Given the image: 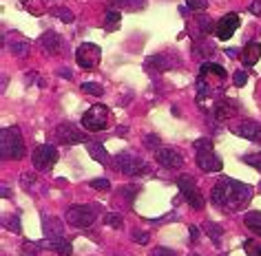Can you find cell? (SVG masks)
<instances>
[{
  "label": "cell",
  "mask_w": 261,
  "mask_h": 256,
  "mask_svg": "<svg viewBox=\"0 0 261 256\" xmlns=\"http://www.w3.org/2000/svg\"><path fill=\"white\" fill-rule=\"evenodd\" d=\"M210 199L213 205L219 210H228V212H237V210L246 208L252 199V188L246 186L241 181L228 179V177H221V179L213 186L210 190Z\"/></svg>",
  "instance_id": "obj_1"
},
{
  "label": "cell",
  "mask_w": 261,
  "mask_h": 256,
  "mask_svg": "<svg viewBox=\"0 0 261 256\" xmlns=\"http://www.w3.org/2000/svg\"><path fill=\"white\" fill-rule=\"evenodd\" d=\"M0 155L3 159H22L25 157V142L16 126L0 131Z\"/></svg>",
  "instance_id": "obj_2"
},
{
  "label": "cell",
  "mask_w": 261,
  "mask_h": 256,
  "mask_svg": "<svg viewBox=\"0 0 261 256\" xmlns=\"http://www.w3.org/2000/svg\"><path fill=\"white\" fill-rule=\"evenodd\" d=\"M177 186H180V192L182 197L186 199V203L191 205L193 210H202L204 205H206V199H204V194L199 192L195 179H193L191 175H182L180 179H177Z\"/></svg>",
  "instance_id": "obj_3"
},
{
  "label": "cell",
  "mask_w": 261,
  "mask_h": 256,
  "mask_svg": "<svg viewBox=\"0 0 261 256\" xmlns=\"http://www.w3.org/2000/svg\"><path fill=\"white\" fill-rule=\"evenodd\" d=\"M109 117H111L109 108L104 104H96L82 115V128H86L91 133H100L109 126Z\"/></svg>",
  "instance_id": "obj_4"
},
{
  "label": "cell",
  "mask_w": 261,
  "mask_h": 256,
  "mask_svg": "<svg viewBox=\"0 0 261 256\" xmlns=\"http://www.w3.org/2000/svg\"><path fill=\"white\" fill-rule=\"evenodd\" d=\"M96 216H98V208H93V205H71L66 210V223L84 230V227L96 223Z\"/></svg>",
  "instance_id": "obj_5"
},
{
  "label": "cell",
  "mask_w": 261,
  "mask_h": 256,
  "mask_svg": "<svg viewBox=\"0 0 261 256\" xmlns=\"http://www.w3.org/2000/svg\"><path fill=\"white\" fill-rule=\"evenodd\" d=\"M100 60H102V51H100L98 44H93V42H82L80 47H77V51H75V62H77V66H80V69H84V71L96 69V66L100 64Z\"/></svg>",
  "instance_id": "obj_6"
},
{
  "label": "cell",
  "mask_w": 261,
  "mask_h": 256,
  "mask_svg": "<svg viewBox=\"0 0 261 256\" xmlns=\"http://www.w3.org/2000/svg\"><path fill=\"white\" fill-rule=\"evenodd\" d=\"M31 161H33V166H36V170L47 172V170H51L55 166V161H58V150H55V146H51V144H42V146H38L33 150Z\"/></svg>",
  "instance_id": "obj_7"
},
{
  "label": "cell",
  "mask_w": 261,
  "mask_h": 256,
  "mask_svg": "<svg viewBox=\"0 0 261 256\" xmlns=\"http://www.w3.org/2000/svg\"><path fill=\"white\" fill-rule=\"evenodd\" d=\"M115 161H118V168H120L122 172H124L126 177H137V175H142V172H148L146 161L140 159L137 155L120 153L118 157H115Z\"/></svg>",
  "instance_id": "obj_8"
},
{
  "label": "cell",
  "mask_w": 261,
  "mask_h": 256,
  "mask_svg": "<svg viewBox=\"0 0 261 256\" xmlns=\"http://www.w3.org/2000/svg\"><path fill=\"white\" fill-rule=\"evenodd\" d=\"M55 137L64 144V146H71V144H80V142H86L84 133L80 128H75L73 124H60L55 128Z\"/></svg>",
  "instance_id": "obj_9"
},
{
  "label": "cell",
  "mask_w": 261,
  "mask_h": 256,
  "mask_svg": "<svg viewBox=\"0 0 261 256\" xmlns=\"http://www.w3.org/2000/svg\"><path fill=\"white\" fill-rule=\"evenodd\" d=\"M237 27H239V16H237V14H226L224 18L217 22V29H215V33H217L219 40H230L232 33L237 31Z\"/></svg>",
  "instance_id": "obj_10"
},
{
  "label": "cell",
  "mask_w": 261,
  "mask_h": 256,
  "mask_svg": "<svg viewBox=\"0 0 261 256\" xmlns=\"http://www.w3.org/2000/svg\"><path fill=\"white\" fill-rule=\"evenodd\" d=\"M232 133L248 139V142H257V139H261V124H257L252 119H241L239 124L232 128Z\"/></svg>",
  "instance_id": "obj_11"
},
{
  "label": "cell",
  "mask_w": 261,
  "mask_h": 256,
  "mask_svg": "<svg viewBox=\"0 0 261 256\" xmlns=\"http://www.w3.org/2000/svg\"><path fill=\"white\" fill-rule=\"evenodd\" d=\"M197 166L204 172H219L221 168H224L221 159L213 153V150H199L197 153Z\"/></svg>",
  "instance_id": "obj_12"
},
{
  "label": "cell",
  "mask_w": 261,
  "mask_h": 256,
  "mask_svg": "<svg viewBox=\"0 0 261 256\" xmlns=\"http://www.w3.org/2000/svg\"><path fill=\"white\" fill-rule=\"evenodd\" d=\"M155 157H157V164H162L164 168L177 170V168H182V164H184V157H182L175 148H159Z\"/></svg>",
  "instance_id": "obj_13"
},
{
  "label": "cell",
  "mask_w": 261,
  "mask_h": 256,
  "mask_svg": "<svg viewBox=\"0 0 261 256\" xmlns=\"http://www.w3.org/2000/svg\"><path fill=\"white\" fill-rule=\"evenodd\" d=\"M193 25H195V33H193V38L195 40H199V38H206L208 33H213L215 29H217V22H215L210 16L206 14H197L195 16V20H193Z\"/></svg>",
  "instance_id": "obj_14"
},
{
  "label": "cell",
  "mask_w": 261,
  "mask_h": 256,
  "mask_svg": "<svg viewBox=\"0 0 261 256\" xmlns=\"http://www.w3.org/2000/svg\"><path fill=\"white\" fill-rule=\"evenodd\" d=\"M42 227H44V238H49V241L64 238V223L58 219V216H44Z\"/></svg>",
  "instance_id": "obj_15"
},
{
  "label": "cell",
  "mask_w": 261,
  "mask_h": 256,
  "mask_svg": "<svg viewBox=\"0 0 261 256\" xmlns=\"http://www.w3.org/2000/svg\"><path fill=\"white\" fill-rule=\"evenodd\" d=\"M237 110H239V102H237V99H230V97H221V99H217V104H215V115H217V119L235 117Z\"/></svg>",
  "instance_id": "obj_16"
},
{
  "label": "cell",
  "mask_w": 261,
  "mask_h": 256,
  "mask_svg": "<svg viewBox=\"0 0 261 256\" xmlns=\"http://www.w3.org/2000/svg\"><path fill=\"white\" fill-rule=\"evenodd\" d=\"M40 47H42V51L55 55V53H60V49H62V38H60V33H55V31H44L40 36Z\"/></svg>",
  "instance_id": "obj_17"
},
{
  "label": "cell",
  "mask_w": 261,
  "mask_h": 256,
  "mask_svg": "<svg viewBox=\"0 0 261 256\" xmlns=\"http://www.w3.org/2000/svg\"><path fill=\"white\" fill-rule=\"evenodd\" d=\"M259 58H261V44L254 42V40H250V42L246 44V47H243V53H241L243 64H246V66H252V64L259 62Z\"/></svg>",
  "instance_id": "obj_18"
},
{
  "label": "cell",
  "mask_w": 261,
  "mask_h": 256,
  "mask_svg": "<svg viewBox=\"0 0 261 256\" xmlns=\"http://www.w3.org/2000/svg\"><path fill=\"white\" fill-rule=\"evenodd\" d=\"M42 245L49 247V249H53V252L58 254V256H71V254H73V247H71V243L64 241V238H55V241H49V238H44Z\"/></svg>",
  "instance_id": "obj_19"
},
{
  "label": "cell",
  "mask_w": 261,
  "mask_h": 256,
  "mask_svg": "<svg viewBox=\"0 0 261 256\" xmlns=\"http://www.w3.org/2000/svg\"><path fill=\"white\" fill-rule=\"evenodd\" d=\"M199 75H202V77H217V80L226 82V75H228V73H226L224 66L213 64V62H204L202 69H199Z\"/></svg>",
  "instance_id": "obj_20"
},
{
  "label": "cell",
  "mask_w": 261,
  "mask_h": 256,
  "mask_svg": "<svg viewBox=\"0 0 261 256\" xmlns=\"http://www.w3.org/2000/svg\"><path fill=\"white\" fill-rule=\"evenodd\" d=\"M86 150H89V155H91V157L96 159V161H100V164H104V166H109L111 157H109V153H107V150H104L102 144L89 142V144H86Z\"/></svg>",
  "instance_id": "obj_21"
},
{
  "label": "cell",
  "mask_w": 261,
  "mask_h": 256,
  "mask_svg": "<svg viewBox=\"0 0 261 256\" xmlns=\"http://www.w3.org/2000/svg\"><path fill=\"white\" fill-rule=\"evenodd\" d=\"M29 49L31 44L29 40H25V38H16V40H9V51L16 55V58H25V55H29Z\"/></svg>",
  "instance_id": "obj_22"
},
{
  "label": "cell",
  "mask_w": 261,
  "mask_h": 256,
  "mask_svg": "<svg viewBox=\"0 0 261 256\" xmlns=\"http://www.w3.org/2000/svg\"><path fill=\"white\" fill-rule=\"evenodd\" d=\"M243 223H246L248 230L257 232V234L261 236V212H259V210H252V212H248L246 216H243Z\"/></svg>",
  "instance_id": "obj_23"
},
{
  "label": "cell",
  "mask_w": 261,
  "mask_h": 256,
  "mask_svg": "<svg viewBox=\"0 0 261 256\" xmlns=\"http://www.w3.org/2000/svg\"><path fill=\"white\" fill-rule=\"evenodd\" d=\"M175 64L177 62H173L168 55H153V58L146 62V66H153V69H157V71H166V69H170V66H175Z\"/></svg>",
  "instance_id": "obj_24"
},
{
  "label": "cell",
  "mask_w": 261,
  "mask_h": 256,
  "mask_svg": "<svg viewBox=\"0 0 261 256\" xmlns=\"http://www.w3.org/2000/svg\"><path fill=\"white\" fill-rule=\"evenodd\" d=\"M204 230H206V234H208L210 241L219 247L221 245V234H224V227L217 225V223H213V221H208V223L204 225Z\"/></svg>",
  "instance_id": "obj_25"
},
{
  "label": "cell",
  "mask_w": 261,
  "mask_h": 256,
  "mask_svg": "<svg viewBox=\"0 0 261 256\" xmlns=\"http://www.w3.org/2000/svg\"><path fill=\"white\" fill-rule=\"evenodd\" d=\"M195 53L202 55V58H206V55H213L215 53V44L208 40V38H199L195 40Z\"/></svg>",
  "instance_id": "obj_26"
},
{
  "label": "cell",
  "mask_w": 261,
  "mask_h": 256,
  "mask_svg": "<svg viewBox=\"0 0 261 256\" xmlns=\"http://www.w3.org/2000/svg\"><path fill=\"white\" fill-rule=\"evenodd\" d=\"M120 20H122L120 11L109 9V11H107V18H104V22H107V25H104V29H107L109 33H111V31H115V29L120 27Z\"/></svg>",
  "instance_id": "obj_27"
},
{
  "label": "cell",
  "mask_w": 261,
  "mask_h": 256,
  "mask_svg": "<svg viewBox=\"0 0 261 256\" xmlns=\"http://www.w3.org/2000/svg\"><path fill=\"white\" fill-rule=\"evenodd\" d=\"M3 223H5V227H7V230L14 232V234H20V232H22V227H20V216H18V214H7Z\"/></svg>",
  "instance_id": "obj_28"
},
{
  "label": "cell",
  "mask_w": 261,
  "mask_h": 256,
  "mask_svg": "<svg viewBox=\"0 0 261 256\" xmlns=\"http://www.w3.org/2000/svg\"><path fill=\"white\" fill-rule=\"evenodd\" d=\"M40 247H44L42 243H33V241H25L20 247L22 256H38V252H40Z\"/></svg>",
  "instance_id": "obj_29"
},
{
  "label": "cell",
  "mask_w": 261,
  "mask_h": 256,
  "mask_svg": "<svg viewBox=\"0 0 261 256\" xmlns=\"http://www.w3.org/2000/svg\"><path fill=\"white\" fill-rule=\"evenodd\" d=\"M243 249L248 252V256H261V241L259 238H248L243 243Z\"/></svg>",
  "instance_id": "obj_30"
},
{
  "label": "cell",
  "mask_w": 261,
  "mask_h": 256,
  "mask_svg": "<svg viewBox=\"0 0 261 256\" xmlns=\"http://www.w3.org/2000/svg\"><path fill=\"white\" fill-rule=\"evenodd\" d=\"M51 16H55V18H60L64 22V25H69V22H73V14H71L66 7H53L51 9Z\"/></svg>",
  "instance_id": "obj_31"
},
{
  "label": "cell",
  "mask_w": 261,
  "mask_h": 256,
  "mask_svg": "<svg viewBox=\"0 0 261 256\" xmlns=\"http://www.w3.org/2000/svg\"><path fill=\"white\" fill-rule=\"evenodd\" d=\"M144 146L151 148V150H159V146H162V139H159L157 135H153V133H148V135H144Z\"/></svg>",
  "instance_id": "obj_32"
},
{
  "label": "cell",
  "mask_w": 261,
  "mask_h": 256,
  "mask_svg": "<svg viewBox=\"0 0 261 256\" xmlns=\"http://www.w3.org/2000/svg\"><path fill=\"white\" fill-rule=\"evenodd\" d=\"M20 186L25 188V190H33V186H36V175H33V172H22Z\"/></svg>",
  "instance_id": "obj_33"
},
{
  "label": "cell",
  "mask_w": 261,
  "mask_h": 256,
  "mask_svg": "<svg viewBox=\"0 0 261 256\" xmlns=\"http://www.w3.org/2000/svg\"><path fill=\"white\" fill-rule=\"evenodd\" d=\"M80 88H82V93H89V95H102L104 93V88L96 84V82H84Z\"/></svg>",
  "instance_id": "obj_34"
},
{
  "label": "cell",
  "mask_w": 261,
  "mask_h": 256,
  "mask_svg": "<svg viewBox=\"0 0 261 256\" xmlns=\"http://www.w3.org/2000/svg\"><path fill=\"white\" fill-rule=\"evenodd\" d=\"M104 223L118 230V227H122V216L118 212H109V214H104Z\"/></svg>",
  "instance_id": "obj_35"
},
{
  "label": "cell",
  "mask_w": 261,
  "mask_h": 256,
  "mask_svg": "<svg viewBox=\"0 0 261 256\" xmlns=\"http://www.w3.org/2000/svg\"><path fill=\"white\" fill-rule=\"evenodd\" d=\"M243 164L252 166L254 170H259V172H261V153H252V155H246V157H243Z\"/></svg>",
  "instance_id": "obj_36"
},
{
  "label": "cell",
  "mask_w": 261,
  "mask_h": 256,
  "mask_svg": "<svg viewBox=\"0 0 261 256\" xmlns=\"http://www.w3.org/2000/svg\"><path fill=\"white\" fill-rule=\"evenodd\" d=\"M232 82H235V86H243L248 82V71H243V69H237L235 71V77H232Z\"/></svg>",
  "instance_id": "obj_37"
},
{
  "label": "cell",
  "mask_w": 261,
  "mask_h": 256,
  "mask_svg": "<svg viewBox=\"0 0 261 256\" xmlns=\"http://www.w3.org/2000/svg\"><path fill=\"white\" fill-rule=\"evenodd\" d=\"M91 188H96V190L107 192V190H111V183H109V179H104V177H100V179H93V181H91Z\"/></svg>",
  "instance_id": "obj_38"
},
{
  "label": "cell",
  "mask_w": 261,
  "mask_h": 256,
  "mask_svg": "<svg viewBox=\"0 0 261 256\" xmlns=\"http://www.w3.org/2000/svg\"><path fill=\"white\" fill-rule=\"evenodd\" d=\"M186 5H188V9H193V11H204L208 7V0H186Z\"/></svg>",
  "instance_id": "obj_39"
},
{
  "label": "cell",
  "mask_w": 261,
  "mask_h": 256,
  "mask_svg": "<svg viewBox=\"0 0 261 256\" xmlns=\"http://www.w3.org/2000/svg\"><path fill=\"white\" fill-rule=\"evenodd\" d=\"M195 150L199 153V150H213V142L210 139H197L195 142Z\"/></svg>",
  "instance_id": "obj_40"
},
{
  "label": "cell",
  "mask_w": 261,
  "mask_h": 256,
  "mask_svg": "<svg viewBox=\"0 0 261 256\" xmlns=\"http://www.w3.org/2000/svg\"><path fill=\"white\" fill-rule=\"evenodd\" d=\"M151 256H177L175 249H168V247H155Z\"/></svg>",
  "instance_id": "obj_41"
},
{
  "label": "cell",
  "mask_w": 261,
  "mask_h": 256,
  "mask_svg": "<svg viewBox=\"0 0 261 256\" xmlns=\"http://www.w3.org/2000/svg\"><path fill=\"white\" fill-rule=\"evenodd\" d=\"M131 238L135 243H140V245H146V243H148V234H146V232H133Z\"/></svg>",
  "instance_id": "obj_42"
},
{
  "label": "cell",
  "mask_w": 261,
  "mask_h": 256,
  "mask_svg": "<svg viewBox=\"0 0 261 256\" xmlns=\"http://www.w3.org/2000/svg\"><path fill=\"white\" fill-rule=\"evenodd\" d=\"M188 232H191V243H197L199 241V227L191 225V227H188Z\"/></svg>",
  "instance_id": "obj_43"
},
{
  "label": "cell",
  "mask_w": 261,
  "mask_h": 256,
  "mask_svg": "<svg viewBox=\"0 0 261 256\" xmlns=\"http://www.w3.org/2000/svg\"><path fill=\"white\" fill-rule=\"evenodd\" d=\"M113 7H126V5H133L135 0H109Z\"/></svg>",
  "instance_id": "obj_44"
},
{
  "label": "cell",
  "mask_w": 261,
  "mask_h": 256,
  "mask_svg": "<svg viewBox=\"0 0 261 256\" xmlns=\"http://www.w3.org/2000/svg\"><path fill=\"white\" fill-rule=\"evenodd\" d=\"M250 14L261 16V0H254V3L250 5Z\"/></svg>",
  "instance_id": "obj_45"
},
{
  "label": "cell",
  "mask_w": 261,
  "mask_h": 256,
  "mask_svg": "<svg viewBox=\"0 0 261 256\" xmlns=\"http://www.w3.org/2000/svg\"><path fill=\"white\" fill-rule=\"evenodd\" d=\"M58 73H60V77H64V80H71V77H73V75H71V69H69V66H64V69H60Z\"/></svg>",
  "instance_id": "obj_46"
},
{
  "label": "cell",
  "mask_w": 261,
  "mask_h": 256,
  "mask_svg": "<svg viewBox=\"0 0 261 256\" xmlns=\"http://www.w3.org/2000/svg\"><path fill=\"white\" fill-rule=\"evenodd\" d=\"M36 75H38L36 71H31V73H27V84H31V82L36 80Z\"/></svg>",
  "instance_id": "obj_47"
},
{
  "label": "cell",
  "mask_w": 261,
  "mask_h": 256,
  "mask_svg": "<svg viewBox=\"0 0 261 256\" xmlns=\"http://www.w3.org/2000/svg\"><path fill=\"white\" fill-rule=\"evenodd\" d=\"M3 197H5V199H11V190H9L7 186H3Z\"/></svg>",
  "instance_id": "obj_48"
},
{
  "label": "cell",
  "mask_w": 261,
  "mask_h": 256,
  "mask_svg": "<svg viewBox=\"0 0 261 256\" xmlns=\"http://www.w3.org/2000/svg\"><path fill=\"white\" fill-rule=\"evenodd\" d=\"M230 55V58H235V55H239V51H237V49H228V51H226Z\"/></svg>",
  "instance_id": "obj_49"
},
{
  "label": "cell",
  "mask_w": 261,
  "mask_h": 256,
  "mask_svg": "<svg viewBox=\"0 0 261 256\" xmlns=\"http://www.w3.org/2000/svg\"><path fill=\"white\" fill-rule=\"evenodd\" d=\"M259 192H261V186H259Z\"/></svg>",
  "instance_id": "obj_50"
}]
</instances>
